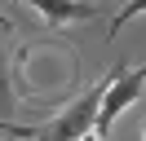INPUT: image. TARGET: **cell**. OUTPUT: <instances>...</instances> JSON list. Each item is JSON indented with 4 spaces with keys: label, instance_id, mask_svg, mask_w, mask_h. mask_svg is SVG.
I'll use <instances>...</instances> for the list:
<instances>
[{
    "label": "cell",
    "instance_id": "6da1fadb",
    "mask_svg": "<svg viewBox=\"0 0 146 141\" xmlns=\"http://www.w3.org/2000/svg\"><path fill=\"white\" fill-rule=\"evenodd\" d=\"M115 75V66L102 70L89 88L71 97L58 115H49L44 123H13V119H0V137L5 141H80L89 132H98V110H102V97H106V84Z\"/></svg>",
    "mask_w": 146,
    "mask_h": 141
},
{
    "label": "cell",
    "instance_id": "7a4b0ae2",
    "mask_svg": "<svg viewBox=\"0 0 146 141\" xmlns=\"http://www.w3.org/2000/svg\"><path fill=\"white\" fill-rule=\"evenodd\" d=\"M142 93H146V62L142 66H115V75H111V84H106V97H102V110H98V137H106V132L115 128V119Z\"/></svg>",
    "mask_w": 146,
    "mask_h": 141
},
{
    "label": "cell",
    "instance_id": "3957f363",
    "mask_svg": "<svg viewBox=\"0 0 146 141\" xmlns=\"http://www.w3.org/2000/svg\"><path fill=\"white\" fill-rule=\"evenodd\" d=\"M13 5H27L31 13H40L44 26H53V31L75 26V22H93L98 9H102V5H93V0H13Z\"/></svg>",
    "mask_w": 146,
    "mask_h": 141
},
{
    "label": "cell",
    "instance_id": "277c9868",
    "mask_svg": "<svg viewBox=\"0 0 146 141\" xmlns=\"http://www.w3.org/2000/svg\"><path fill=\"white\" fill-rule=\"evenodd\" d=\"M13 75H18V53H13V18L0 13V119H13V110H18Z\"/></svg>",
    "mask_w": 146,
    "mask_h": 141
},
{
    "label": "cell",
    "instance_id": "5b68a950",
    "mask_svg": "<svg viewBox=\"0 0 146 141\" xmlns=\"http://www.w3.org/2000/svg\"><path fill=\"white\" fill-rule=\"evenodd\" d=\"M146 13V0H128V5H119V13L111 18V40H115V31H124L133 18H142Z\"/></svg>",
    "mask_w": 146,
    "mask_h": 141
},
{
    "label": "cell",
    "instance_id": "8992f818",
    "mask_svg": "<svg viewBox=\"0 0 146 141\" xmlns=\"http://www.w3.org/2000/svg\"><path fill=\"white\" fill-rule=\"evenodd\" d=\"M80 141H102V137H98V132H89V137H80Z\"/></svg>",
    "mask_w": 146,
    "mask_h": 141
},
{
    "label": "cell",
    "instance_id": "52a82bcc",
    "mask_svg": "<svg viewBox=\"0 0 146 141\" xmlns=\"http://www.w3.org/2000/svg\"><path fill=\"white\" fill-rule=\"evenodd\" d=\"M142 141H146V123H142Z\"/></svg>",
    "mask_w": 146,
    "mask_h": 141
},
{
    "label": "cell",
    "instance_id": "ba28073f",
    "mask_svg": "<svg viewBox=\"0 0 146 141\" xmlns=\"http://www.w3.org/2000/svg\"><path fill=\"white\" fill-rule=\"evenodd\" d=\"M93 5H106V0H93Z\"/></svg>",
    "mask_w": 146,
    "mask_h": 141
},
{
    "label": "cell",
    "instance_id": "9c48e42d",
    "mask_svg": "<svg viewBox=\"0 0 146 141\" xmlns=\"http://www.w3.org/2000/svg\"><path fill=\"white\" fill-rule=\"evenodd\" d=\"M0 141H5V137H0Z\"/></svg>",
    "mask_w": 146,
    "mask_h": 141
}]
</instances>
